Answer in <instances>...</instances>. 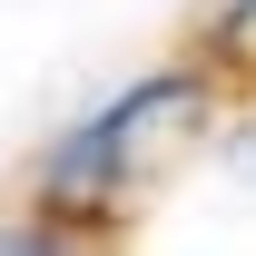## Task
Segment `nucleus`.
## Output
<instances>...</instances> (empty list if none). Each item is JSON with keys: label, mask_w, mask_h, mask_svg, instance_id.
<instances>
[{"label": "nucleus", "mask_w": 256, "mask_h": 256, "mask_svg": "<svg viewBox=\"0 0 256 256\" xmlns=\"http://www.w3.org/2000/svg\"><path fill=\"white\" fill-rule=\"evenodd\" d=\"M0 256H50V236H0Z\"/></svg>", "instance_id": "f03ea898"}, {"label": "nucleus", "mask_w": 256, "mask_h": 256, "mask_svg": "<svg viewBox=\"0 0 256 256\" xmlns=\"http://www.w3.org/2000/svg\"><path fill=\"white\" fill-rule=\"evenodd\" d=\"M188 118H197V79H148V89L108 98L60 158H50V197H60V207H98L108 188H128L138 168L158 158V138H178Z\"/></svg>", "instance_id": "f257e3e1"}]
</instances>
